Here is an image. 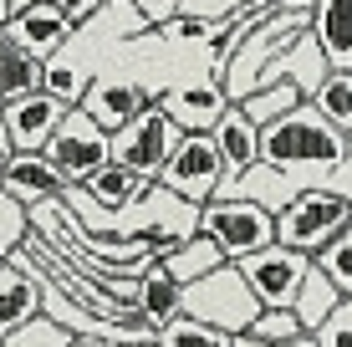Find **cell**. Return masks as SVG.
<instances>
[{
  "mask_svg": "<svg viewBox=\"0 0 352 347\" xmlns=\"http://www.w3.org/2000/svg\"><path fill=\"white\" fill-rule=\"evenodd\" d=\"M311 342L317 347H352V296H342V302L332 306V317L311 332Z\"/></svg>",
  "mask_w": 352,
  "mask_h": 347,
  "instance_id": "f546056e",
  "label": "cell"
},
{
  "mask_svg": "<svg viewBox=\"0 0 352 347\" xmlns=\"http://www.w3.org/2000/svg\"><path fill=\"white\" fill-rule=\"evenodd\" d=\"M199 235H210L225 260H240L276 240V214L245 199H210L199 205Z\"/></svg>",
  "mask_w": 352,
  "mask_h": 347,
  "instance_id": "277c9868",
  "label": "cell"
},
{
  "mask_svg": "<svg viewBox=\"0 0 352 347\" xmlns=\"http://www.w3.org/2000/svg\"><path fill=\"white\" fill-rule=\"evenodd\" d=\"M133 317H138L143 327H153V332L168 327L174 317H184V286L168 276L159 260L138 276V291H133Z\"/></svg>",
  "mask_w": 352,
  "mask_h": 347,
  "instance_id": "e0dca14e",
  "label": "cell"
},
{
  "mask_svg": "<svg viewBox=\"0 0 352 347\" xmlns=\"http://www.w3.org/2000/svg\"><path fill=\"white\" fill-rule=\"evenodd\" d=\"M352 225V205L332 189H301L291 205L276 214V245L301 250V256H317L327 240H337Z\"/></svg>",
  "mask_w": 352,
  "mask_h": 347,
  "instance_id": "3957f363",
  "label": "cell"
},
{
  "mask_svg": "<svg viewBox=\"0 0 352 347\" xmlns=\"http://www.w3.org/2000/svg\"><path fill=\"white\" fill-rule=\"evenodd\" d=\"M261 159L286 169L301 189H327L347 159V138L311 102H296L291 113L261 128Z\"/></svg>",
  "mask_w": 352,
  "mask_h": 347,
  "instance_id": "6da1fadb",
  "label": "cell"
},
{
  "mask_svg": "<svg viewBox=\"0 0 352 347\" xmlns=\"http://www.w3.org/2000/svg\"><path fill=\"white\" fill-rule=\"evenodd\" d=\"M6 31L16 36L21 46H26V52L36 56V62H52V56H56V52H62V46L72 41V31H77V26H72V21L62 16V10L52 5V0H36V5H31V10H21V16L10 21Z\"/></svg>",
  "mask_w": 352,
  "mask_h": 347,
  "instance_id": "5bb4252c",
  "label": "cell"
},
{
  "mask_svg": "<svg viewBox=\"0 0 352 347\" xmlns=\"http://www.w3.org/2000/svg\"><path fill=\"white\" fill-rule=\"evenodd\" d=\"M41 153L56 164V174H62L67 184H87L102 164H113V133H102L82 107H67L62 128L52 133V143H46Z\"/></svg>",
  "mask_w": 352,
  "mask_h": 347,
  "instance_id": "5b68a950",
  "label": "cell"
},
{
  "mask_svg": "<svg viewBox=\"0 0 352 347\" xmlns=\"http://www.w3.org/2000/svg\"><path fill=\"white\" fill-rule=\"evenodd\" d=\"M174 143H179L174 117L159 102H148L133 123H123L113 133V164H123V169L143 174V179H159V169L168 164V153H174Z\"/></svg>",
  "mask_w": 352,
  "mask_h": 347,
  "instance_id": "52a82bcc",
  "label": "cell"
},
{
  "mask_svg": "<svg viewBox=\"0 0 352 347\" xmlns=\"http://www.w3.org/2000/svg\"><path fill=\"white\" fill-rule=\"evenodd\" d=\"M72 347H87V342H82V337H77V342H72Z\"/></svg>",
  "mask_w": 352,
  "mask_h": 347,
  "instance_id": "74e56055",
  "label": "cell"
},
{
  "mask_svg": "<svg viewBox=\"0 0 352 347\" xmlns=\"http://www.w3.org/2000/svg\"><path fill=\"white\" fill-rule=\"evenodd\" d=\"M240 337H256V342H296V337H307V332H301V322H296L291 306H261Z\"/></svg>",
  "mask_w": 352,
  "mask_h": 347,
  "instance_id": "484cf974",
  "label": "cell"
},
{
  "mask_svg": "<svg viewBox=\"0 0 352 347\" xmlns=\"http://www.w3.org/2000/svg\"><path fill=\"white\" fill-rule=\"evenodd\" d=\"M77 337H72V332L62 327V322H52V317H31V322H21L16 332H6V337H0V347H72Z\"/></svg>",
  "mask_w": 352,
  "mask_h": 347,
  "instance_id": "4316f807",
  "label": "cell"
},
{
  "mask_svg": "<svg viewBox=\"0 0 352 347\" xmlns=\"http://www.w3.org/2000/svg\"><path fill=\"white\" fill-rule=\"evenodd\" d=\"M256 312H261V302L250 296V286L235 271V260H225V266H214L210 276L184 286V317L204 322V327H220L225 337H240Z\"/></svg>",
  "mask_w": 352,
  "mask_h": 347,
  "instance_id": "7a4b0ae2",
  "label": "cell"
},
{
  "mask_svg": "<svg viewBox=\"0 0 352 347\" xmlns=\"http://www.w3.org/2000/svg\"><path fill=\"white\" fill-rule=\"evenodd\" d=\"M296 102H307V98H301L291 82H271V87H261V92H250V98H240L235 107H240V113H245L256 128H265V123H276L281 113H291Z\"/></svg>",
  "mask_w": 352,
  "mask_h": 347,
  "instance_id": "cb8c5ba5",
  "label": "cell"
},
{
  "mask_svg": "<svg viewBox=\"0 0 352 347\" xmlns=\"http://www.w3.org/2000/svg\"><path fill=\"white\" fill-rule=\"evenodd\" d=\"M87 347H159V337H143V342H97V337H82Z\"/></svg>",
  "mask_w": 352,
  "mask_h": 347,
  "instance_id": "d590c367",
  "label": "cell"
},
{
  "mask_svg": "<svg viewBox=\"0 0 352 347\" xmlns=\"http://www.w3.org/2000/svg\"><path fill=\"white\" fill-rule=\"evenodd\" d=\"M62 117H67V102H56L41 87L0 107V123H6V138H10L16 153H41L52 143V133L62 128Z\"/></svg>",
  "mask_w": 352,
  "mask_h": 347,
  "instance_id": "8fae6325",
  "label": "cell"
},
{
  "mask_svg": "<svg viewBox=\"0 0 352 347\" xmlns=\"http://www.w3.org/2000/svg\"><path fill=\"white\" fill-rule=\"evenodd\" d=\"M36 87H41V62H36L10 31H0V107L26 98Z\"/></svg>",
  "mask_w": 352,
  "mask_h": 347,
  "instance_id": "ffe728a7",
  "label": "cell"
},
{
  "mask_svg": "<svg viewBox=\"0 0 352 347\" xmlns=\"http://www.w3.org/2000/svg\"><path fill=\"white\" fill-rule=\"evenodd\" d=\"M159 266L174 276L179 286H189V281H199V276H210L214 266H225V256H220V245L210 240V235H189L184 245H174V250H164L159 256Z\"/></svg>",
  "mask_w": 352,
  "mask_h": 347,
  "instance_id": "44dd1931",
  "label": "cell"
},
{
  "mask_svg": "<svg viewBox=\"0 0 352 347\" xmlns=\"http://www.w3.org/2000/svg\"><path fill=\"white\" fill-rule=\"evenodd\" d=\"M159 107L174 117L179 133H210L214 117L230 107V98H225L220 82L210 77V67H184V71H179V77L159 92Z\"/></svg>",
  "mask_w": 352,
  "mask_h": 347,
  "instance_id": "ba28073f",
  "label": "cell"
},
{
  "mask_svg": "<svg viewBox=\"0 0 352 347\" xmlns=\"http://www.w3.org/2000/svg\"><path fill=\"white\" fill-rule=\"evenodd\" d=\"M235 337H225L220 327H204L194 317H174L168 327H159V347H230Z\"/></svg>",
  "mask_w": 352,
  "mask_h": 347,
  "instance_id": "83f0119b",
  "label": "cell"
},
{
  "mask_svg": "<svg viewBox=\"0 0 352 347\" xmlns=\"http://www.w3.org/2000/svg\"><path fill=\"white\" fill-rule=\"evenodd\" d=\"M10 153H16V148H10V138H6V123H0V174H6V164H10Z\"/></svg>",
  "mask_w": 352,
  "mask_h": 347,
  "instance_id": "8d00e7d4",
  "label": "cell"
},
{
  "mask_svg": "<svg viewBox=\"0 0 352 347\" xmlns=\"http://www.w3.org/2000/svg\"><path fill=\"white\" fill-rule=\"evenodd\" d=\"M210 143H214V153H220V169H225V179H235L240 169H250V164L261 159V128L250 123V117L240 113L235 102H230L225 113L214 117ZM225 179H220V184H225Z\"/></svg>",
  "mask_w": 352,
  "mask_h": 347,
  "instance_id": "9a60e30c",
  "label": "cell"
},
{
  "mask_svg": "<svg viewBox=\"0 0 352 347\" xmlns=\"http://www.w3.org/2000/svg\"><path fill=\"white\" fill-rule=\"evenodd\" d=\"M311 36L332 71H352V0H311Z\"/></svg>",
  "mask_w": 352,
  "mask_h": 347,
  "instance_id": "ac0fdd59",
  "label": "cell"
},
{
  "mask_svg": "<svg viewBox=\"0 0 352 347\" xmlns=\"http://www.w3.org/2000/svg\"><path fill=\"white\" fill-rule=\"evenodd\" d=\"M31 317H41V286L26 271V256L16 250V256L0 260V337L16 332Z\"/></svg>",
  "mask_w": 352,
  "mask_h": 347,
  "instance_id": "2e32d148",
  "label": "cell"
},
{
  "mask_svg": "<svg viewBox=\"0 0 352 347\" xmlns=\"http://www.w3.org/2000/svg\"><path fill=\"white\" fill-rule=\"evenodd\" d=\"M153 102V92L143 87L133 71H113V67H102L97 77L87 82V92H82V113L92 117L102 133H118L123 123H133V117L143 113V107Z\"/></svg>",
  "mask_w": 352,
  "mask_h": 347,
  "instance_id": "30bf717a",
  "label": "cell"
},
{
  "mask_svg": "<svg viewBox=\"0 0 352 347\" xmlns=\"http://www.w3.org/2000/svg\"><path fill=\"white\" fill-rule=\"evenodd\" d=\"M327 189H332V194H342L347 205H352V138H347V159H342V169H337V179H332Z\"/></svg>",
  "mask_w": 352,
  "mask_h": 347,
  "instance_id": "d6a6232c",
  "label": "cell"
},
{
  "mask_svg": "<svg viewBox=\"0 0 352 347\" xmlns=\"http://www.w3.org/2000/svg\"><path fill=\"white\" fill-rule=\"evenodd\" d=\"M26 235H31V210L0 189V260L16 256V250L26 245Z\"/></svg>",
  "mask_w": 352,
  "mask_h": 347,
  "instance_id": "f1b7e54d",
  "label": "cell"
},
{
  "mask_svg": "<svg viewBox=\"0 0 352 347\" xmlns=\"http://www.w3.org/2000/svg\"><path fill=\"white\" fill-rule=\"evenodd\" d=\"M52 5H56V10H62V16L72 21V26H82V21H92V16H97V10H102V5H107V0H52Z\"/></svg>",
  "mask_w": 352,
  "mask_h": 347,
  "instance_id": "1f68e13d",
  "label": "cell"
},
{
  "mask_svg": "<svg viewBox=\"0 0 352 347\" xmlns=\"http://www.w3.org/2000/svg\"><path fill=\"white\" fill-rule=\"evenodd\" d=\"M311 266H317L322 276L337 286V296H352V225L337 235V240H327L317 256H311Z\"/></svg>",
  "mask_w": 352,
  "mask_h": 347,
  "instance_id": "d4e9b609",
  "label": "cell"
},
{
  "mask_svg": "<svg viewBox=\"0 0 352 347\" xmlns=\"http://www.w3.org/2000/svg\"><path fill=\"white\" fill-rule=\"evenodd\" d=\"M230 347H317L311 337H296V342H256V337H235Z\"/></svg>",
  "mask_w": 352,
  "mask_h": 347,
  "instance_id": "e575fe53",
  "label": "cell"
},
{
  "mask_svg": "<svg viewBox=\"0 0 352 347\" xmlns=\"http://www.w3.org/2000/svg\"><path fill=\"white\" fill-rule=\"evenodd\" d=\"M0 189L31 210V205H46V199H62L72 184L56 174V164L46 153H10L6 174H0Z\"/></svg>",
  "mask_w": 352,
  "mask_h": 347,
  "instance_id": "4fadbf2b",
  "label": "cell"
},
{
  "mask_svg": "<svg viewBox=\"0 0 352 347\" xmlns=\"http://www.w3.org/2000/svg\"><path fill=\"white\" fill-rule=\"evenodd\" d=\"M31 5H36V0H0V31H6L10 21L21 16V10H31Z\"/></svg>",
  "mask_w": 352,
  "mask_h": 347,
  "instance_id": "836d02e7",
  "label": "cell"
},
{
  "mask_svg": "<svg viewBox=\"0 0 352 347\" xmlns=\"http://www.w3.org/2000/svg\"><path fill=\"white\" fill-rule=\"evenodd\" d=\"M153 179H143V174H133V169H123V164H102L87 184H77L82 194H87V205L92 210H102V214H118V210H128L133 199L148 189Z\"/></svg>",
  "mask_w": 352,
  "mask_h": 347,
  "instance_id": "d6986e66",
  "label": "cell"
},
{
  "mask_svg": "<svg viewBox=\"0 0 352 347\" xmlns=\"http://www.w3.org/2000/svg\"><path fill=\"white\" fill-rule=\"evenodd\" d=\"M220 179H225V169H220V153H214L210 133H179L174 153H168V164L159 169L153 184H164L168 194H179L184 205H210Z\"/></svg>",
  "mask_w": 352,
  "mask_h": 347,
  "instance_id": "8992f818",
  "label": "cell"
},
{
  "mask_svg": "<svg viewBox=\"0 0 352 347\" xmlns=\"http://www.w3.org/2000/svg\"><path fill=\"white\" fill-rule=\"evenodd\" d=\"M296 194H301V184L286 169L265 164V159H256L250 169H240L235 179H225V184L214 189V199H245V205H261V210H271V214H281Z\"/></svg>",
  "mask_w": 352,
  "mask_h": 347,
  "instance_id": "7c38bea8",
  "label": "cell"
},
{
  "mask_svg": "<svg viewBox=\"0 0 352 347\" xmlns=\"http://www.w3.org/2000/svg\"><path fill=\"white\" fill-rule=\"evenodd\" d=\"M342 138H352V71H327L322 87L307 98Z\"/></svg>",
  "mask_w": 352,
  "mask_h": 347,
  "instance_id": "603a6c76",
  "label": "cell"
},
{
  "mask_svg": "<svg viewBox=\"0 0 352 347\" xmlns=\"http://www.w3.org/2000/svg\"><path fill=\"white\" fill-rule=\"evenodd\" d=\"M235 271L245 276L250 296H256L261 306H291V296H296L301 276L311 271V256H301V250H286V245H265L256 256H240Z\"/></svg>",
  "mask_w": 352,
  "mask_h": 347,
  "instance_id": "9c48e42d",
  "label": "cell"
},
{
  "mask_svg": "<svg viewBox=\"0 0 352 347\" xmlns=\"http://www.w3.org/2000/svg\"><path fill=\"white\" fill-rule=\"evenodd\" d=\"M342 302V296H337V286L322 276L317 266L307 271V276H301V286H296V296H291V312H296V322H301V332H317L327 317H332V306Z\"/></svg>",
  "mask_w": 352,
  "mask_h": 347,
  "instance_id": "7402d4cb",
  "label": "cell"
},
{
  "mask_svg": "<svg viewBox=\"0 0 352 347\" xmlns=\"http://www.w3.org/2000/svg\"><path fill=\"white\" fill-rule=\"evenodd\" d=\"M128 5L138 10L148 26H164V21H174V16H179V5H184V0H128Z\"/></svg>",
  "mask_w": 352,
  "mask_h": 347,
  "instance_id": "4dcf8cb0",
  "label": "cell"
}]
</instances>
